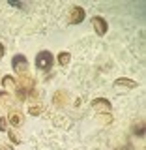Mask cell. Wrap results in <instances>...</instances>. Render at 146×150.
<instances>
[{
    "label": "cell",
    "instance_id": "cell-1",
    "mask_svg": "<svg viewBox=\"0 0 146 150\" xmlns=\"http://www.w3.org/2000/svg\"><path fill=\"white\" fill-rule=\"evenodd\" d=\"M36 66H37V69H41V71L51 69V66H53V54H51L49 51H41V53H37Z\"/></svg>",
    "mask_w": 146,
    "mask_h": 150
},
{
    "label": "cell",
    "instance_id": "cell-2",
    "mask_svg": "<svg viewBox=\"0 0 146 150\" xmlns=\"http://www.w3.org/2000/svg\"><path fill=\"white\" fill-rule=\"evenodd\" d=\"M83 19H84V9L81 6H73L69 11V23L77 25V23H83Z\"/></svg>",
    "mask_w": 146,
    "mask_h": 150
},
{
    "label": "cell",
    "instance_id": "cell-3",
    "mask_svg": "<svg viewBox=\"0 0 146 150\" xmlns=\"http://www.w3.org/2000/svg\"><path fill=\"white\" fill-rule=\"evenodd\" d=\"M92 107H94L97 112H109V111H111V101L105 100V98H97V100L92 101Z\"/></svg>",
    "mask_w": 146,
    "mask_h": 150
},
{
    "label": "cell",
    "instance_id": "cell-4",
    "mask_svg": "<svg viewBox=\"0 0 146 150\" xmlns=\"http://www.w3.org/2000/svg\"><path fill=\"white\" fill-rule=\"evenodd\" d=\"M11 66H13V69H17V71H23V73H25L26 68H28V60H26L23 54H15V56H13Z\"/></svg>",
    "mask_w": 146,
    "mask_h": 150
},
{
    "label": "cell",
    "instance_id": "cell-5",
    "mask_svg": "<svg viewBox=\"0 0 146 150\" xmlns=\"http://www.w3.org/2000/svg\"><path fill=\"white\" fill-rule=\"evenodd\" d=\"M19 88H23V90H28V92H32V88H34V79L30 77V75H26V73H23V75H19Z\"/></svg>",
    "mask_w": 146,
    "mask_h": 150
},
{
    "label": "cell",
    "instance_id": "cell-6",
    "mask_svg": "<svg viewBox=\"0 0 146 150\" xmlns=\"http://www.w3.org/2000/svg\"><path fill=\"white\" fill-rule=\"evenodd\" d=\"M92 25H94V30H96L99 36L107 34V28H109V26H107V21L103 17H94L92 19Z\"/></svg>",
    "mask_w": 146,
    "mask_h": 150
},
{
    "label": "cell",
    "instance_id": "cell-7",
    "mask_svg": "<svg viewBox=\"0 0 146 150\" xmlns=\"http://www.w3.org/2000/svg\"><path fill=\"white\" fill-rule=\"evenodd\" d=\"M8 120L11 122V126H15V128H19V126L23 124V120H25V116H23V112L19 111V109H11V111H9V116H8Z\"/></svg>",
    "mask_w": 146,
    "mask_h": 150
},
{
    "label": "cell",
    "instance_id": "cell-8",
    "mask_svg": "<svg viewBox=\"0 0 146 150\" xmlns=\"http://www.w3.org/2000/svg\"><path fill=\"white\" fill-rule=\"evenodd\" d=\"M53 103H54L56 107L68 105V92H66V90H56L54 96H53Z\"/></svg>",
    "mask_w": 146,
    "mask_h": 150
},
{
    "label": "cell",
    "instance_id": "cell-9",
    "mask_svg": "<svg viewBox=\"0 0 146 150\" xmlns=\"http://www.w3.org/2000/svg\"><path fill=\"white\" fill-rule=\"evenodd\" d=\"M2 86L6 90H17V81L11 75H6V77H2Z\"/></svg>",
    "mask_w": 146,
    "mask_h": 150
},
{
    "label": "cell",
    "instance_id": "cell-10",
    "mask_svg": "<svg viewBox=\"0 0 146 150\" xmlns=\"http://www.w3.org/2000/svg\"><path fill=\"white\" fill-rule=\"evenodd\" d=\"M114 86H124V88H137V81H131V79H116Z\"/></svg>",
    "mask_w": 146,
    "mask_h": 150
},
{
    "label": "cell",
    "instance_id": "cell-11",
    "mask_svg": "<svg viewBox=\"0 0 146 150\" xmlns=\"http://www.w3.org/2000/svg\"><path fill=\"white\" fill-rule=\"evenodd\" d=\"M9 105H11V98H9L6 92H0V111L8 109Z\"/></svg>",
    "mask_w": 146,
    "mask_h": 150
},
{
    "label": "cell",
    "instance_id": "cell-12",
    "mask_svg": "<svg viewBox=\"0 0 146 150\" xmlns=\"http://www.w3.org/2000/svg\"><path fill=\"white\" fill-rule=\"evenodd\" d=\"M41 111H43V105H41V103H34V105H30V107H28V112H30L32 116L41 115Z\"/></svg>",
    "mask_w": 146,
    "mask_h": 150
},
{
    "label": "cell",
    "instance_id": "cell-13",
    "mask_svg": "<svg viewBox=\"0 0 146 150\" xmlns=\"http://www.w3.org/2000/svg\"><path fill=\"white\" fill-rule=\"evenodd\" d=\"M69 60H71V54H69V53H66V51L58 54V64H60V66H66V64L69 62Z\"/></svg>",
    "mask_w": 146,
    "mask_h": 150
},
{
    "label": "cell",
    "instance_id": "cell-14",
    "mask_svg": "<svg viewBox=\"0 0 146 150\" xmlns=\"http://www.w3.org/2000/svg\"><path fill=\"white\" fill-rule=\"evenodd\" d=\"M9 139H11V143H21V137H19V133L17 131H9Z\"/></svg>",
    "mask_w": 146,
    "mask_h": 150
},
{
    "label": "cell",
    "instance_id": "cell-15",
    "mask_svg": "<svg viewBox=\"0 0 146 150\" xmlns=\"http://www.w3.org/2000/svg\"><path fill=\"white\" fill-rule=\"evenodd\" d=\"M99 120L107 122V124H111V122H112V116H111V115H99Z\"/></svg>",
    "mask_w": 146,
    "mask_h": 150
},
{
    "label": "cell",
    "instance_id": "cell-16",
    "mask_svg": "<svg viewBox=\"0 0 146 150\" xmlns=\"http://www.w3.org/2000/svg\"><path fill=\"white\" fill-rule=\"evenodd\" d=\"M8 128V120L6 118H0V131H4Z\"/></svg>",
    "mask_w": 146,
    "mask_h": 150
},
{
    "label": "cell",
    "instance_id": "cell-17",
    "mask_svg": "<svg viewBox=\"0 0 146 150\" xmlns=\"http://www.w3.org/2000/svg\"><path fill=\"white\" fill-rule=\"evenodd\" d=\"M17 96H19V100H25V98H26V94H25V90H23V88H19V90H17Z\"/></svg>",
    "mask_w": 146,
    "mask_h": 150
},
{
    "label": "cell",
    "instance_id": "cell-18",
    "mask_svg": "<svg viewBox=\"0 0 146 150\" xmlns=\"http://www.w3.org/2000/svg\"><path fill=\"white\" fill-rule=\"evenodd\" d=\"M0 150H11V146H9V144H2V143H0Z\"/></svg>",
    "mask_w": 146,
    "mask_h": 150
},
{
    "label": "cell",
    "instance_id": "cell-19",
    "mask_svg": "<svg viewBox=\"0 0 146 150\" xmlns=\"http://www.w3.org/2000/svg\"><path fill=\"white\" fill-rule=\"evenodd\" d=\"M2 54H4V47L0 45V58H2Z\"/></svg>",
    "mask_w": 146,
    "mask_h": 150
}]
</instances>
